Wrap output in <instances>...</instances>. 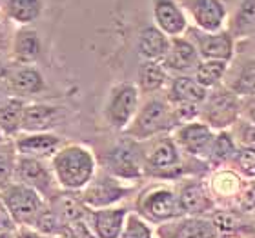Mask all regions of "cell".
Masks as SVG:
<instances>
[{
	"label": "cell",
	"instance_id": "cell-1",
	"mask_svg": "<svg viewBox=\"0 0 255 238\" xmlns=\"http://www.w3.org/2000/svg\"><path fill=\"white\" fill-rule=\"evenodd\" d=\"M53 171L66 189H82L95 175V159L84 146H66L53 157Z\"/></svg>",
	"mask_w": 255,
	"mask_h": 238
},
{
	"label": "cell",
	"instance_id": "cell-2",
	"mask_svg": "<svg viewBox=\"0 0 255 238\" xmlns=\"http://www.w3.org/2000/svg\"><path fill=\"white\" fill-rule=\"evenodd\" d=\"M175 126L177 120L170 102L151 98L138 109L133 122L126 127V133L137 140H146V138L157 137L160 133L170 131Z\"/></svg>",
	"mask_w": 255,
	"mask_h": 238
},
{
	"label": "cell",
	"instance_id": "cell-3",
	"mask_svg": "<svg viewBox=\"0 0 255 238\" xmlns=\"http://www.w3.org/2000/svg\"><path fill=\"white\" fill-rule=\"evenodd\" d=\"M241 117V98L228 87H213L201 106V122L212 129L224 131Z\"/></svg>",
	"mask_w": 255,
	"mask_h": 238
},
{
	"label": "cell",
	"instance_id": "cell-4",
	"mask_svg": "<svg viewBox=\"0 0 255 238\" xmlns=\"http://www.w3.org/2000/svg\"><path fill=\"white\" fill-rule=\"evenodd\" d=\"M138 113V87L129 82L117 84L110 91L104 107L108 124L115 129H126Z\"/></svg>",
	"mask_w": 255,
	"mask_h": 238
},
{
	"label": "cell",
	"instance_id": "cell-5",
	"mask_svg": "<svg viewBox=\"0 0 255 238\" xmlns=\"http://www.w3.org/2000/svg\"><path fill=\"white\" fill-rule=\"evenodd\" d=\"M4 202L9 213L13 215L15 222L20 224H35L38 215L42 213V202L40 196L33 187L26 184L9 185L4 191Z\"/></svg>",
	"mask_w": 255,
	"mask_h": 238
},
{
	"label": "cell",
	"instance_id": "cell-6",
	"mask_svg": "<svg viewBox=\"0 0 255 238\" xmlns=\"http://www.w3.org/2000/svg\"><path fill=\"white\" fill-rule=\"evenodd\" d=\"M191 42L197 46V51L202 60H223L230 62L235 53V38L226 29L215 33H204L201 29H191Z\"/></svg>",
	"mask_w": 255,
	"mask_h": 238
},
{
	"label": "cell",
	"instance_id": "cell-7",
	"mask_svg": "<svg viewBox=\"0 0 255 238\" xmlns=\"http://www.w3.org/2000/svg\"><path fill=\"white\" fill-rule=\"evenodd\" d=\"M188 9L197 29L204 33L221 31L226 22V7L223 0H181Z\"/></svg>",
	"mask_w": 255,
	"mask_h": 238
},
{
	"label": "cell",
	"instance_id": "cell-8",
	"mask_svg": "<svg viewBox=\"0 0 255 238\" xmlns=\"http://www.w3.org/2000/svg\"><path fill=\"white\" fill-rule=\"evenodd\" d=\"M213 138V129L201 120L184 124L177 131V144L193 157H210Z\"/></svg>",
	"mask_w": 255,
	"mask_h": 238
},
{
	"label": "cell",
	"instance_id": "cell-9",
	"mask_svg": "<svg viewBox=\"0 0 255 238\" xmlns=\"http://www.w3.org/2000/svg\"><path fill=\"white\" fill-rule=\"evenodd\" d=\"M108 171L119 178H137L142 173L140 153L131 142H121L106 155Z\"/></svg>",
	"mask_w": 255,
	"mask_h": 238
},
{
	"label": "cell",
	"instance_id": "cell-10",
	"mask_svg": "<svg viewBox=\"0 0 255 238\" xmlns=\"http://www.w3.org/2000/svg\"><path fill=\"white\" fill-rule=\"evenodd\" d=\"M153 18L160 31L170 38L188 31V18L177 0H153Z\"/></svg>",
	"mask_w": 255,
	"mask_h": 238
},
{
	"label": "cell",
	"instance_id": "cell-11",
	"mask_svg": "<svg viewBox=\"0 0 255 238\" xmlns=\"http://www.w3.org/2000/svg\"><path fill=\"white\" fill-rule=\"evenodd\" d=\"M201 60V55L197 51L195 44L191 42V38L175 37L170 40V49H168L162 64L166 69L177 71L179 75H186L188 71H195Z\"/></svg>",
	"mask_w": 255,
	"mask_h": 238
},
{
	"label": "cell",
	"instance_id": "cell-12",
	"mask_svg": "<svg viewBox=\"0 0 255 238\" xmlns=\"http://www.w3.org/2000/svg\"><path fill=\"white\" fill-rule=\"evenodd\" d=\"M142 209L148 213L151 218L157 220H168V218L181 217L184 209H182L181 198L170 189L164 187H157L151 193L144 196L142 200Z\"/></svg>",
	"mask_w": 255,
	"mask_h": 238
},
{
	"label": "cell",
	"instance_id": "cell-13",
	"mask_svg": "<svg viewBox=\"0 0 255 238\" xmlns=\"http://www.w3.org/2000/svg\"><path fill=\"white\" fill-rule=\"evenodd\" d=\"M144 160H146V165L151 167V169H159V171L173 169L181 162L177 142L170 137L157 138L151 144V148L146 151Z\"/></svg>",
	"mask_w": 255,
	"mask_h": 238
},
{
	"label": "cell",
	"instance_id": "cell-14",
	"mask_svg": "<svg viewBox=\"0 0 255 238\" xmlns=\"http://www.w3.org/2000/svg\"><path fill=\"white\" fill-rule=\"evenodd\" d=\"M170 40L171 38L160 31L159 27H144L138 35V51L144 60L162 62L170 49Z\"/></svg>",
	"mask_w": 255,
	"mask_h": 238
},
{
	"label": "cell",
	"instance_id": "cell-15",
	"mask_svg": "<svg viewBox=\"0 0 255 238\" xmlns=\"http://www.w3.org/2000/svg\"><path fill=\"white\" fill-rule=\"evenodd\" d=\"M208 89L201 85L195 80V77L190 75H177L171 80L170 85V102H190L202 106V102L206 100Z\"/></svg>",
	"mask_w": 255,
	"mask_h": 238
},
{
	"label": "cell",
	"instance_id": "cell-16",
	"mask_svg": "<svg viewBox=\"0 0 255 238\" xmlns=\"http://www.w3.org/2000/svg\"><path fill=\"white\" fill-rule=\"evenodd\" d=\"M60 120V111L46 104H31L24 107L22 113V127L27 131H46L55 127Z\"/></svg>",
	"mask_w": 255,
	"mask_h": 238
},
{
	"label": "cell",
	"instance_id": "cell-17",
	"mask_svg": "<svg viewBox=\"0 0 255 238\" xmlns=\"http://www.w3.org/2000/svg\"><path fill=\"white\" fill-rule=\"evenodd\" d=\"M226 87L234 91L239 98L255 96V57L245 59L232 69Z\"/></svg>",
	"mask_w": 255,
	"mask_h": 238
},
{
	"label": "cell",
	"instance_id": "cell-18",
	"mask_svg": "<svg viewBox=\"0 0 255 238\" xmlns=\"http://www.w3.org/2000/svg\"><path fill=\"white\" fill-rule=\"evenodd\" d=\"M228 33L237 38L255 35V0H241L228 22Z\"/></svg>",
	"mask_w": 255,
	"mask_h": 238
},
{
	"label": "cell",
	"instance_id": "cell-19",
	"mask_svg": "<svg viewBox=\"0 0 255 238\" xmlns=\"http://www.w3.org/2000/svg\"><path fill=\"white\" fill-rule=\"evenodd\" d=\"M16 148L24 157H31V159L51 157V155H57V151H59L60 138L55 137V135H48V133H37V135L20 138L16 142Z\"/></svg>",
	"mask_w": 255,
	"mask_h": 238
},
{
	"label": "cell",
	"instance_id": "cell-20",
	"mask_svg": "<svg viewBox=\"0 0 255 238\" xmlns=\"http://www.w3.org/2000/svg\"><path fill=\"white\" fill-rule=\"evenodd\" d=\"M16 173L20 176V180L26 185L33 187L35 191L46 193L51 184V176H49L48 169L44 167L37 159L31 157H22L16 164Z\"/></svg>",
	"mask_w": 255,
	"mask_h": 238
},
{
	"label": "cell",
	"instance_id": "cell-21",
	"mask_svg": "<svg viewBox=\"0 0 255 238\" xmlns=\"http://www.w3.org/2000/svg\"><path fill=\"white\" fill-rule=\"evenodd\" d=\"M124 193H126V189L121 187L115 180L102 176V178L91 182V185L86 189L84 200L90 206H108V204L123 198Z\"/></svg>",
	"mask_w": 255,
	"mask_h": 238
},
{
	"label": "cell",
	"instance_id": "cell-22",
	"mask_svg": "<svg viewBox=\"0 0 255 238\" xmlns=\"http://www.w3.org/2000/svg\"><path fill=\"white\" fill-rule=\"evenodd\" d=\"M126 209H101L93 213V229L99 238H119L123 233Z\"/></svg>",
	"mask_w": 255,
	"mask_h": 238
},
{
	"label": "cell",
	"instance_id": "cell-23",
	"mask_svg": "<svg viewBox=\"0 0 255 238\" xmlns=\"http://www.w3.org/2000/svg\"><path fill=\"white\" fill-rule=\"evenodd\" d=\"M11 89L18 95H35L44 89V79L35 68H22L9 75Z\"/></svg>",
	"mask_w": 255,
	"mask_h": 238
},
{
	"label": "cell",
	"instance_id": "cell-24",
	"mask_svg": "<svg viewBox=\"0 0 255 238\" xmlns=\"http://www.w3.org/2000/svg\"><path fill=\"white\" fill-rule=\"evenodd\" d=\"M168 82V69L164 68L162 62H146L140 66L138 71V84L146 93H155L162 89Z\"/></svg>",
	"mask_w": 255,
	"mask_h": 238
},
{
	"label": "cell",
	"instance_id": "cell-25",
	"mask_svg": "<svg viewBox=\"0 0 255 238\" xmlns=\"http://www.w3.org/2000/svg\"><path fill=\"white\" fill-rule=\"evenodd\" d=\"M228 71V62L223 60H201L199 66L193 71V77L201 85H204L206 89H213L219 87V82L224 79V75Z\"/></svg>",
	"mask_w": 255,
	"mask_h": 238
},
{
	"label": "cell",
	"instance_id": "cell-26",
	"mask_svg": "<svg viewBox=\"0 0 255 238\" xmlns=\"http://www.w3.org/2000/svg\"><path fill=\"white\" fill-rule=\"evenodd\" d=\"M179 198H181L182 209L188 213H202L212 206V200L208 198L204 187L201 184H195V182L184 185Z\"/></svg>",
	"mask_w": 255,
	"mask_h": 238
},
{
	"label": "cell",
	"instance_id": "cell-27",
	"mask_svg": "<svg viewBox=\"0 0 255 238\" xmlns=\"http://www.w3.org/2000/svg\"><path fill=\"white\" fill-rule=\"evenodd\" d=\"M15 55L22 62H33L40 55V40L37 31L22 29L16 33L15 38Z\"/></svg>",
	"mask_w": 255,
	"mask_h": 238
},
{
	"label": "cell",
	"instance_id": "cell-28",
	"mask_svg": "<svg viewBox=\"0 0 255 238\" xmlns=\"http://www.w3.org/2000/svg\"><path fill=\"white\" fill-rule=\"evenodd\" d=\"M217 233V228L213 222L202 220V218H190L175 229L173 238H213Z\"/></svg>",
	"mask_w": 255,
	"mask_h": 238
},
{
	"label": "cell",
	"instance_id": "cell-29",
	"mask_svg": "<svg viewBox=\"0 0 255 238\" xmlns=\"http://www.w3.org/2000/svg\"><path fill=\"white\" fill-rule=\"evenodd\" d=\"M7 11L13 20L20 24H29L37 20L42 13V2L40 0H7Z\"/></svg>",
	"mask_w": 255,
	"mask_h": 238
},
{
	"label": "cell",
	"instance_id": "cell-30",
	"mask_svg": "<svg viewBox=\"0 0 255 238\" xmlns=\"http://www.w3.org/2000/svg\"><path fill=\"white\" fill-rule=\"evenodd\" d=\"M53 211L59 215L60 218L68 220V222H79L84 217V207L80 204V200L77 196L69 195V193H64L59 195L53 200Z\"/></svg>",
	"mask_w": 255,
	"mask_h": 238
},
{
	"label": "cell",
	"instance_id": "cell-31",
	"mask_svg": "<svg viewBox=\"0 0 255 238\" xmlns=\"http://www.w3.org/2000/svg\"><path fill=\"white\" fill-rule=\"evenodd\" d=\"M22 113H24V106L20 100L11 98L0 106V129H4V133H15L18 131V127H22Z\"/></svg>",
	"mask_w": 255,
	"mask_h": 238
},
{
	"label": "cell",
	"instance_id": "cell-32",
	"mask_svg": "<svg viewBox=\"0 0 255 238\" xmlns=\"http://www.w3.org/2000/svg\"><path fill=\"white\" fill-rule=\"evenodd\" d=\"M237 153V144H235V138L232 133L226 131H219L213 138V146H212V153H210V159H215L219 162H232V159Z\"/></svg>",
	"mask_w": 255,
	"mask_h": 238
},
{
	"label": "cell",
	"instance_id": "cell-33",
	"mask_svg": "<svg viewBox=\"0 0 255 238\" xmlns=\"http://www.w3.org/2000/svg\"><path fill=\"white\" fill-rule=\"evenodd\" d=\"M212 187L221 196L237 195L241 189V178L234 171H219L212 178Z\"/></svg>",
	"mask_w": 255,
	"mask_h": 238
},
{
	"label": "cell",
	"instance_id": "cell-34",
	"mask_svg": "<svg viewBox=\"0 0 255 238\" xmlns=\"http://www.w3.org/2000/svg\"><path fill=\"white\" fill-rule=\"evenodd\" d=\"M232 164L241 175L248 176V178H255V149H237L235 157L232 159Z\"/></svg>",
	"mask_w": 255,
	"mask_h": 238
},
{
	"label": "cell",
	"instance_id": "cell-35",
	"mask_svg": "<svg viewBox=\"0 0 255 238\" xmlns=\"http://www.w3.org/2000/svg\"><path fill=\"white\" fill-rule=\"evenodd\" d=\"M177 124H190L201 117V106L190 102H170Z\"/></svg>",
	"mask_w": 255,
	"mask_h": 238
},
{
	"label": "cell",
	"instance_id": "cell-36",
	"mask_svg": "<svg viewBox=\"0 0 255 238\" xmlns=\"http://www.w3.org/2000/svg\"><path fill=\"white\" fill-rule=\"evenodd\" d=\"M38 231H42L46 235H57L62 231V226H60V217L53 209H42V213L38 215L37 222H35Z\"/></svg>",
	"mask_w": 255,
	"mask_h": 238
},
{
	"label": "cell",
	"instance_id": "cell-37",
	"mask_svg": "<svg viewBox=\"0 0 255 238\" xmlns=\"http://www.w3.org/2000/svg\"><path fill=\"white\" fill-rule=\"evenodd\" d=\"M119 238H151V229L140 218L129 217Z\"/></svg>",
	"mask_w": 255,
	"mask_h": 238
},
{
	"label": "cell",
	"instance_id": "cell-38",
	"mask_svg": "<svg viewBox=\"0 0 255 238\" xmlns=\"http://www.w3.org/2000/svg\"><path fill=\"white\" fill-rule=\"evenodd\" d=\"M237 142L241 148L255 149V126L250 122H237Z\"/></svg>",
	"mask_w": 255,
	"mask_h": 238
},
{
	"label": "cell",
	"instance_id": "cell-39",
	"mask_svg": "<svg viewBox=\"0 0 255 238\" xmlns=\"http://www.w3.org/2000/svg\"><path fill=\"white\" fill-rule=\"evenodd\" d=\"M13 228H15V218H13V215L5 206L4 198L0 196V233H7Z\"/></svg>",
	"mask_w": 255,
	"mask_h": 238
},
{
	"label": "cell",
	"instance_id": "cell-40",
	"mask_svg": "<svg viewBox=\"0 0 255 238\" xmlns=\"http://www.w3.org/2000/svg\"><path fill=\"white\" fill-rule=\"evenodd\" d=\"M241 115L245 117L246 122L255 126V96L241 98Z\"/></svg>",
	"mask_w": 255,
	"mask_h": 238
},
{
	"label": "cell",
	"instance_id": "cell-41",
	"mask_svg": "<svg viewBox=\"0 0 255 238\" xmlns=\"http://www.w3.org/2000/svg\"><path fill=\"white\" fill-rule=\"evenodd\" d=\"M11 178V164L0 155V187H5Z\"/></svg>",
	"mask_w": 255,
	"mask_h": 238
},
{
	"label": "cell",
	"instance_id": "cell-42",
	"mask_svg": "<svg viewBox=\"0 0 255 238\" xmlns=\"http://www.w3.org/2000/svg\"><path fill=\"white\" fill-rule=\"evenodd\" d=\"M213 224L219 229H232L234 228V218L230 217V215H226V213H219L213 218Z\"/></svg>",
	"mask_w": 255,
	"mask_h": 238
},
{
	"label": "cell",
	"instance_id": "cell-43",
	"mask_svg": "<svg viewBox=\"0 0 255 238\" xmlns=\"http://www.w3.org/2000/svg\"><path fill=\"white\" fill-rule=\"evenodd\" d=\"M75 238H95L93 235H91V231L88 229V226H86L82 220H79V222H75Z\"/></svg>",
	"mask_w": 255,
	"mask_h": 238
},
{
	"label": "cell",
	"instance_id": "cell-44",
	"mask_svg": "<svg viewBox=\"0 0 255 238\" xmlns=\"http://www.w3.org/2000/svg\"><path fill=\"white\" fill-rule=\"evenodd\" d=\"M16 238H44L42 235L38 233H33V231H26V229H22L20 233L16 235Z\"/></svg>",
	"mask_w": 255,
	"mask_h": 238
},
{
	"label": "cell",
	"instance_id": "cell-45",
	"mask_svg": "<svg viewBox=\"0 0 255 238\" xmlns=\"http://www.w3.org/2000/svg\"><path fill=\"white\" fill-rule=\"evenodd\" d=\"M5 75V69H4V66H2V62H0V79Z\"/></svg>",
	"mask_w": 255,
	"mask_h": 238
},
{
	"label": "cell",
	"instance_id": "cell-46",
	"mask_svg": "<svg viewBox=\"0 0 255 238\" xmlns=\"http://www.w3.org/2000/svg\"><path fill=\"white\" fill-rule=\"evenodd\" d=\"M0 238H11V237L7 233H0Z\"/></svg>",
	"mask_w": 255,
	"mask_h": 238
}]
</instances>
